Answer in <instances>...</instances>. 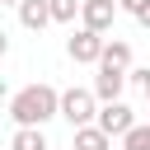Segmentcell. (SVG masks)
Segmentation results:
<instances>
[{
	"label": "cell",
	"instance_id": "obj_5",
	"mask_svg": "<svg viewBox=\"0 0 150 150\" xmlns=\"http://www.w3.org/2000/svg\"><path fill=\"white\" fill-rule=\"evenodd\" d=\"M98 127H103L108 136H127V131H136L141 122H136V112H131L127 103H103V108H98Z\"/></svg>",
	"mask_w": 150,
	"mask_h": 150
},
{
	"label": "cell",
	"instance_id": "obj_14",
	"mask_svg": "<svg viewBox=\"0 0 150 150\" xmlns=\"http://www.w3.org/2000/svg\"><path fill=\"white\" fill-rule=\"evenodd\" d=\"M117 5H122L127 14H141V9H145V0H117Z\"/></svg>",
	"mask_w": 150,
	"mask_h": 150
},
{
	"label": "cell",
	"instance_id": "obj_8",
	"mask_svg": "<svg viewBox=\"0 0 150 150\" xmlns=\"http://www.w3.org/2000/svg\"><path fill=\"white\" fill-rule=\"evenodd\" d=\"M108 145H112V136H108L98 122H94V127H80L75 141H70V150H108Z\"/></svg>",
	"mask_w": 150,
	"mask_h": 150
},
{
	"label": "cell",
	"instance_id": "obj_6",
	"mask_svg": "<svg viewBox=\"0 0 150 150\" xmlns=\"http://www.w3.org/2000/svg\"><path fill=\"white\" fill-rule=\"evenodd\" d=\"M117 9H122L117 0H84V14H80V19H84V28L108 33V28H112V19H117Z\"/></svg>",
	"mask_w": 150,
	"mask_h": 150
},
{
	"label": "cell",
	"instance_id": "obj_9",
	"mask_svg": "<svg viewBox=\"0 0 150 150\" xmlns=\"http://www.w3.org/2000/svg\"><path fill=\"white\" fill-rule=\"evenodd\" d=\"M9 150H52V145H47L42 127H19V131L9 136Z\"/></svg>",
	"mask_w": 150,
	"mask_h": 150
},
{
	"label": "cell",
	"instance_id": "obj_7",
	"mask_svg": "<svg viewBox=\"0 0 150 150\" xmlns=\"http://www.w3.org/2000/svg\"><path fill=\"white\" fill-rule=\"evenodd\" d=\"M19 23L33 28V33H42V28L52 23V5H47V0H23V5H19Z\"/></svg>",
	"mask_w": 150,
	"mask_h": 150
},
{
	"label": "cell",
	"instance_id": "obj_16",
	"mask_svg": "<svg viewBox=\"0 0 150 150\" xmlns=\"http://www.w3.org/2000/svg\"><path fill=\"white\" fill-rule=\"evenodd\" d=\"M5 5H14V9H19V5H23V0H5Z\"/></svg>",
	"mask_w": 150,
	"mask_h": 150
},
{
	"label": "cell",
	"instance_id": "obj_4",
	"mask_svg": "<svg viewBox=\"0 0 150 150\" xmlns=\"http://www.w3.org/2000/svg\"><path fill=\"white\" fill-rule=\"evenodd\" d=\"M131 84V70H117V66H98L94 75V98L98 103H122V89Z\"/></svg>",
	"mask_w": 150,
	"mask_h": 150
},
{
	"label": "cell",
	"instance_id": "obj_11",
	"mask_svg": "<svg viewBox=\"0 0 150 150\" xmlns=\"http://www.w3.org/2000/svg\"><path fill=\"white\" fill-rule=\"evenodd\" d=\"M103 66H117V70H127V66H131V47H127L122 38H112V42H108V52H103Z\"/></svg>",
	"mask_w": 150,
	"mask_h": 150
},
{
	"label": "cell",
	"instance_id": "obj_12",
	"mask_svg": "<svg viewBox=\"0 0 150 150\" xmlns=\"http://www.w3.org/2000/svg\"><path fill=\"white\" fill-rule=\"evenodd\" d=\"M122 150H150V122L136 127V131H127L122 136Z\"/></svg>",
	"mask_w": 150,
	"mask_h": 150
},
{
	"label": "cell",
	"instance_id": "obj_3",
	"mask_svg": "<svg viewBox=\"0 0 150 150\" xmlns=\"http://www.w3.org/2000/svg\"><path fill=\"white\" fill-rule=\"evenodd\" d=\"M94 103H98V98H94V89H80V84H75V89H66V94H61V117H66L75 131H80V127H94V117H98V112H94Z\"/></svg>",
	"mask_w": 150,
	"mask_h": 150
},
{
	"label": "cell",
	"instance_id": "obj_2",
	"mask_svg": "<svg viewBox=\"0 0 150 150\" xmlns=\"http://www.w3.org/2000/svg\"><path fill=\"white\" fill-rule=\"evenodd\" d=\"M66 52H70V61H75V66H103V52H108V38L80 23V28L70 33V42H66Z\"/></svg>",
	"mask_w": 150,
	"mask_h": 150
},
{
	"label": "cell",
	"instance_id": "obj_1",
	"mask_svg": "<svg viewBox=\"0 0 150 150\" xmlns=\"http://www.w3.org/2000/svg\"><path fill=\"white\" fill-rule=\"evenodd\" d=\"M9 117H14V127H42V122L61 117V94L52 84H23L9 98Z\"/></svg>",
	"mask_w": 150,
	"mask_h": 150
},
{
	"label": "cell",
	"instance_id": "obj_13",
	"mask_svg": "<svg viewBox=\"0 0 150 150\" xmlns=\"http://www.w3.org/2000/svg\"><path fill=\"white\" fill-rule=\"evenodd\" d=\"M131 84H136V89H141V94L150 98V66H141V70H131Z\"/></svg>",
	"mask_w": 150,
	"mask_h": 150
},
{
	"label": "cell",
	"instance_id": "obj_15",
	"mask_svg": "<svg viewBox=\"0 0 150 150\" xmlns=\"http://www.w3.org/2000/svg\"><path fill=\"white\" fill-rule=\"evenodd\" d=\"M136 19H141V28H150V0H145V9H141Z\"/></svg>",
	"mask_w": 150,
	"mask_h": 150
},
{
	"label": "cell",
	"instance_id": "obj_10",
	"mask_svg": "<svg viewBox=\"0 0 150 150\" xmlns=\"http://www.w3.org/2000/svg\"><path fill=\"white\" fill-rule=\"evenodd\" d=\"M52 5V23H75V14H84V0H47Z\"/></svg>",
	"mask_w": 150,
	"mask_h": 150
}]
</instances>
